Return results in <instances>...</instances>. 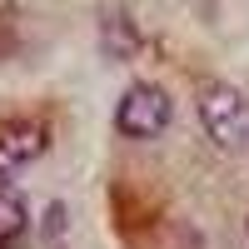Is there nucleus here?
<instances>
[{
    "instance_id": "1",
    "label": "nucleus",
    "mask_w": 249,
    "mask_h": 249,
    "mask_svg": "<svg viewBox=\"0 0 249 249\" xmlns=\"http://www.w3.org/2000/svg\"><path fill=\"white\" fill-rule=\"evenodd\" d=\"M170 120H175V105L160 85H130L115 105V124L130 140H155V135L170 130Z\"/></svg>"
},
{
    "instance_id": "2",
    "label": "nucleus",
    "mask_w": 249,
    "mask_h": 249,
    "mask_svg": "<svg viewBox=\"0 0 249 249\" xmlns=\"http://www.w3.org/2000/svg\"><path fill=\"white\" fill-rule=\"evenodd\" d=\"M199 124H204V135L214 144L234 150V144L249 140V100L234 85H210L199 95Z\"/></svg>"
},
{
    "instance_id": "3",
    "label": "nucleus",
    "mask_w": 249,
    "mask_h": 249,
    "mask_svg": "<svg viewBox=\"0 0 249 249\" xmlns=\"http://www.w3.org/2000/svg\"><path fill=\"white\" fill-rule=\"evenodd\" d=\"M45 150H50V130L40 120H5L0 124V179L35 164Z\"/></svg>"
},
{
    "instance_id": "4",
    "label": "nucleus",
    "mask_w": 249,
    "mask_h": 249,
    "mask_svg": "<svg viewBox=\"0 0 249 249\" xmlns=\"http://www.w3.org/2000/svg\"><path fill=\"white\" fill-rule=\"evenodd\" d=\"M25 224H30L25 199H20L10 184H0V244H15L20 234H25Z\"/></svg>"
},
{
    "instance_id": "5",
    "label": "nucleus",
    "mask_w": 249,
    "mask_h": 249,
    "mask_svg": "<svg viewBox=\"0 0 249 249\" xmlns=\"http://www.w3.org/2000/svg\"><path fill=\"white\" fill-rule=\"evenodd\" d=\"M135 50H140L135 25H130L124 15H110V20H105V55H110V60H130Z\"/></svg>"
},
{
    "instance_id": "6",
    "label": "nucleus",
    "mask_w": 249,
    "mask_h": 249,
    "mask_svg": "<svg viewBox=\"0 0 249 249\" xmlns=\"http://www.w3.org/2000/svg\"><path fill=\"white\" fill-rule=\"evenodd\" d=\"M0 249H10V244H0Z\"/></svg>"
}]
</instances>
